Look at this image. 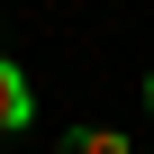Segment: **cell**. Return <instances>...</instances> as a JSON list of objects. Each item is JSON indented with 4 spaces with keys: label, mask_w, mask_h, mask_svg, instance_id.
<instances>
[{
    "label": "cell",
    "mask_w": 154,
    "mask_h": 154,
    "mask_svg": "<svg viewBox=\"0 0 154 154\" xmlns=\"http://www.w3.org/2000/svg\"><path fill=\"white\" fill-rule=\"evenodd\" d=\"M145 109H154V72H145Z\"/></svg>",
    "instance_id": "cell-3"
},
{
    "label": "cell",
    "mask_w": 154,
    "mask_h": 154,
    "mask_svg": "<svg viewBox=\"0 0 154 154\" xmlns=\"http://www.w3.org/2000/svg\"><path fill=\"white\" fill-rule=\"evenodd\" d=\"M63 154H136V145H127L118 127H72V136H63Z\"/></svg>",
    "instance_id": "cell-2"
},
{
    "label": "cell",
    "mask_w": 154,
    "mask_h": 154,
    "mask_svg": "<svg viewBox=\"0 0 154 154\" xmlns=\"http://www.w3.org/2000/svg\"><path fill=\"white\" fill-rule=\"evenodd\" d=\"M36 127V91H27V72L0 54V136H27Z\"/></svg>",
    "instance_id": "cell-1"
}]
</instances>
